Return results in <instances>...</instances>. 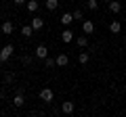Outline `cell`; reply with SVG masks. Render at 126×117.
Masks as SVG:
<instances>
[{
	"label": "cell",
	"mask_w": 126,
	"mask_h": 117,
	"mask_svg": "<svg viewBox=\"0 0 126 117\" xmlns=\"http://www.w3.org/2000/svg\"><path fill=\"white\" fill-rule=\"evenodd\" d=\"M13 80H15V73H6V75H4V82H6V84H13Z\"/></svg>",
	"instance_id": "20"
},
{
	"label": "cell",
	"mask_w": 126,
	"mask_h": 117,
	"mask_svg": "<svg viewBox=\"0 0 126 117\" xmlns=\"http://www.w3.org/2000/svg\"><path fill=\"white\" fill-rule=\"evenodd\" d=\"M44 61H46V67H57V63H55V58H48V57H46Z\"/></svg>",
	"instance_id": "21"
},
{
	"label": "cell",
	"mask_w": 126,
	"mask_h": 117,
	"mask_svg": "<svg viewBox=\"0 0 126 117\" xmlns=\"http://www.w3.org/2000/svg\"><path fill=\"white\" fill-rule=\"evenodd\" d=\"M59 6V0H46V9L48 11H57Z\"/></svg>",
	"instance_id": "19"
},
{
	"label": "cell",
	"mask_w": 126,
	"mask_h": 117,
	"mask_svg": "<svg viewBox=\"0 0 126 117\" xmlns=\"http://www.w3.org/2000/svg\"><path fill=\"white\" fill-rule=\"evenodd\" d=\"M109 32H111V34H120L122 32V23L120 21H111V23H109Z\"/></svg>",
	"instance_id": "14"
},
{
	"label": "cell",
	"mask_w": 126,
	"mask_h": 117,
	"mask_svg": "<svg viewBox=\"0 0 126 117\" xmlns=\"http://www.w3.org/2000/svg\"><path fill=\"white\" fill-rule=\"evenodd\" d=\"M74 21H80V19H82V13H80V11H74Z\"/></svg>",
	"instance_id": "23"
},
{
	"label": "cell",
	"mask_w": 126,
	"mask_h": 117,
	"mask_svg": "<svg viewBox=\"0 0 126 117\" xmlns=\"http://www.w3.org/2000/svg\"><path fill=\"white\" fill-rule=\"evenodd\" d=\"M74 109H76V105H74L72 100H63V105H61V111L65 113V115H69V113H74Z\"/></svg>",
	"instance_id": "8"
},
{
	"label": "cell",
	"mask_w": 126,
	"mask_h": 117,
	"mask_svg": "<svg viewBox=\"0 0 126 117\" xmlns=\"http://www.w3.org/2000/svg\"><path fill=\"white\" fill-rule=\"evenodd\" d=\"M21 36L23 38H32V36H34V27H32V25H23L21 27Z\"/></svg>",
	"instance_id": "15"
},
{
	"label": "cell",
	"mask_w": 126,
	"mask_h": 117,
	"mask_svg": "<svg viewBox=\"0 0 126 117\" xmlns=\"http://www.w3.org/2000/svg\"><path fill=\"white\" fill-rule=\"evenodd\" d=\"M25 105V96H23V92H17V94L13 96V107H23Z\"/></svg>",
	"instance_id": "7"
},
{
	"label": "cell",
	"mask_w": 126,
	"mask_h": 117,
	"mask_svg": "<svg viewBox=\"0 0 126 117\" xmlns=\"http://www.w3.org/2000/svg\"><path fill=\"white\" fill-rule=\"evenodd\" d=\"M61 40H63V44H69V42H74V40H76V36H74V32H72V29H63Z\"/></svg>",
	"instance_id": "6"
},
{
	"label": "cell",
	"mask_w": 126,
	"mask_h": 117,
	"mask_svg": "<svg viewBox=\"0 0 126 117\" xmlns=\"http://www.w3.org/2000/svg\"><path fill=\"white\" fill-rule=\"evenodd\" d=\"M55 63H57V67H67V65H69V57L61 52V54L55 57Z\"/></svg>",
	"instance_id": "4"
},
{
	"label": "cell",
	"mask_w": 126,
	"mask_h": 117,
	"mask_svg": "<svg viewBox=\"0 0 126 117\" xmlns=\"http://www.w3.org/2000/svg\"><path fill=\"white\" fill-rule=\"evenodd\" d=\"M59 21H61V25L67 27V25H72V23H74V15L72 13H63L61 17H59Z\"/></svg>",
	"instance_id": "9"
},
{
	"label": "cell",
	"mask_w": 126,
	"mask_h": 117,
	"mask_svg": "<svg viewBox=\"0 0 126 117\" xmlns=\"http://www.w3.org/2000/svg\"><path fill=\"white\" fill-rule=\"evenodd\" d=\"M0 80H2V77H0Z\"/></svg>",
	"instance_id": "26"
},
{
	"label": "cell",
	"mask_w": 126,
	"mask_h": 117,
	"mask_svg": "<svg viewBox=\"0 0 126 117\" xmlns=\"http://www.w3.org/2000/svg\"><path fill=\"white\" fill-rule=\"evenodd\" d=\"M40 100H44L46 105H50L55 100V92L50 90V88H42V90H40Z\"/></svg>",
	"instance_id": "2"
},
{
	"label": "cell",
	"mask_w": 126,
	"mask_h": 117,
	"mask_svg": "<svg viewBox=\"0 0 126 117\" xmlns=\"http://www.w3.org/2000/svg\"><path fill=\"white\" fill-rule=\"evenodd\" d=\"M107 6H109V13H111V15H118V13L122 11L120 0H109V2H107Z\"/></svg>",
	"instance_id": "5"
},
{
	"label": "cell",
	"mask_w": 126,
	"mask_h": 117,
	"mask_svg": "<svg viewBox=\"0 0 126 117\" xmlns=\"http://www.w3.org/2000/svg\"><path fill=\"white\" fill-rule=\"evenodd\" d=\"M21 63L23 65H32V57H27V54H25V57H21Z\"/></svg>",
	"instance_id": "22"
},
{
	"label": "cell",
	"mask_w": 126,
	"mask_h": 117,
	"mask_svg": "<svg viewBox=\"0 0 126 117\" xmlns=\"http://www.w3.org/2000/svg\"><path fill=\"white\" fill-rule=\"evenodd\" d=\"M34 54H36V58H46L48 57V48H46L44 44H38L36 50H34Z\"/></svg>",
	"instance_id": "3"
},
{
	"label": "cell",
	"mask_w": 126,
	"mask_h": 117,
	"mask_svg": "<svg viewBox=\"0 0 126 117\" xmlns=\"http://www.w3.org/2000/svg\"><path fill=\"white\" fill-rule=\"evenodd\" d=\"M88 61H90V54L88 52H80V54H78V63H80V65H86Z\"/></svg>",
	"instance_id": "17"
},
{
	"label": "cell",
	"mask_w": 126,
	"mask_h": 117,
	"mask_svg": "<svg viewBox=\"0 0 126 117\" xmlns=\"http://www.w3.org/2000/svg\"><path fill=\"white\" fill-rule=\"evenodd\" d=\"M86 6H88V11H97L99 9V0H86Z\"/></svg>",
	"instance_id": "18"
},
{
	"label": "cell",
	"mask_w": 126,
	"mask_h": 117,
	"mask_svg": "<svg viewBox=\"0 0 126 117\" xmlns=\"http://www.w3.org/2000/svg\"><path fill=\"white\" fill-rule=\"evenodd\" d=\"M82 32H84L86 36L93 34V32H94V23H93V21H84V23H82Z\"/></svg>",
	"instance_id": "13"
},
{
	"label": "cell",
	"mask_w": 126,
	"mask_h": 117,
	"mask_svg": "<svg viewBox=\"0 0 126 117\" xmlns=\"http://www.w3.org/2000/svg\"><path fill=\"white\" fill-rule=\"evenodd\" d=\"M105 2H109V0H105Z\"/></svg>",
	"instance_id": "25"
},
{
	"label": "cell",
	"mask_w": 126,
	"mask_h": 117,
	"mask_svg": "<svg viewBox=\"0 0 126 117\" xmlns=\"http://www.w3.org/2000/svg\"><path fill=\"white\" fill-rule=\"evenodd\" d=\"M0 29H2V34H4V36H11V34H13V29H15V25H13V21H4Z\"/></svg>",
	"instance_id": "11"
},
{
	"label": "cell",
	"mask_w": 126,
	"mask_h": 117,
	"mask_svg": "<svg viewBox=\"0 0 126 117\" xmlns=\"http://www.w3.org/2000/svg\"><path fill=\"white\" fill-rule=\"evenodd\" d=\"M25 9H27V13H36V11L40 9V2H38V0H27Z\"/></svg>",
	"instance_id": "10"
},
{
	"label": "cell",
	"mask_w": 126,
	"mask_h": 117,
	"mask_svg": "<svg viewBox=\"0 0 126 117\" xmlns=\"http://www.w3.org/2000/svg\"><path fill=\"white\" fill-rule=\"evenodd\" d=\"M27 0H13V4H17V6H21V4H25Z\"/></svg>",
	"instance_id": "24"
},
{
	"label": "cell",
	"mask_w": 126,
	"mask_h": 117,
	"mask_svg": "<svg viewBox=\"0 0 126 117\" xmlns=\"http://www.w3.org/2000/svg\"><path fill=\"white\" fill-rule=\"evenodd\" d=\"M76 44H78V48H86V46H88V38H86V36H78L76 38Z\"/></svg>",
	"instance_id": "16"
},
{
	"label": "cell",
	"mask_w": 126,
	"mask_h": 117,
	"mask_svg": "<svg viewBox=\"0 0 126 117\" xmlns=\"http://www.w3.org/2000/svg\"><path fill=\"white\" fill-rule=\"evenodd\" d=\"M13 52H15V48H13V44H6V46H2V50H0V63H6L11 57H13Z\"/></svg>",
	"instance_id": "1"
},
{
	"label": "cell",
	"mask_w": 126,
	"mask_h": 117,
	"mask_svg": "<svg viewBox=\"0 0 126 117\" xmlns=\"http://www.w3.org/2000/svg\"><path fill=\"white\" fill-rule=\"evenodd\" d=\"M32 27H34V32L42 29V27H44V19H42V17H34V19H32Z\"/></svg>",
	"instance_id": "12"
}]
</instances>
